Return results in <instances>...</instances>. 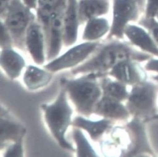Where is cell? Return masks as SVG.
I'll use <instances>...</instances> for the list:
<instances>
[{
	"label": "cell",
	"instance_id": "obj_1",
	"mask_svg": "<svg viewBox=\"0 0 158 157\" xmlns=\"http://www.w3.org/2000/svg\"><path fill=\"white\" fill-rule=\"evenodd\" d=\"M152 57L146 52L138 50L129 44L114 41L98 49L96 54L87 61L73 68V75L95 74L102 77L119 62L133 60L139 62H146Z\"/></svg>",
	"mask_w": 158,
	"mask_h": 157
},
{
	"label": "cell",
	"instance_id": "obj_2",
	"mask_svg": "<svg viewBox=\"0 0 158 157\" xmlns=\"http://www.w3.org/2000/svg\"><path fill=\"white\" fill-rule=\"evenodd\" d=\"M98 78L95 74H88L75 79L62 78L60 81L61 87L67 92L77 112L85 117L93 114L96 104L102 96L101 84L97 81Z\"/></svg>",
	"mask_w": 158,
	"mask_h": 157
},
{
	"label": "cell",
	"instance_id": "obj_3",
	"mask_svg": "<svg viewBox=\"0 0 158 157\" xmlns=\"http://www.w3.org/2000/svg\"><path fill=\"white\" fill-rule=\"evenodd\" d=\"M67 95L66 91L61 87L56 100L50 104L43 103L41 105V108L52 137L61 148L73 151H75L74 148L66 139L67 130L72 125L73 114Z\"/></svg>",
	"mask_w": 158,
	"mask_h": 157
},
{
	"label": "cell",
	"instance_id": "obj_4",
	"mask_svg": "<svg viewBox=\"0 0 158 157\" xmlns=\"http://www.w3.org/2000/svg\"><path fill=\"white\" fill-rule=\"evenodd\" d=\"M157 100L158 81L146 79L132 86L126 106L131 116L145 122L157 115Z\"/></svg>",
	"mask_w": 158,
	"mask_h": 157
},
{
	"label": "cell",
	"instance_id": "obj_5",
	"mask_svg": "<svg viewBox=\"0 0 158 157\" xmlns=\"http://www.w3.org/2000/svg\"><path fill=\"white\" fill-rule=\"evenodd\" d=\"M36 19V12L21 0H11L5 13L1 16L13 40L14 46L24 50L25 36L30 24Z\"/></svg>",
	"mask_w": 158,
	"mask_h": 157
},
{
	"label": "cell",
	"instance_id": "obj_6",
	"mask_svg": "<svg viewBox=\"0 0 158 157\" xmlns=\"http://www.w3.org/2000/svg\"><path fill=\"white\" fill-rule=\"evenodd\" d=\"M111 11V29L107 39H123L126 26L138 22L143 14L137 0H112Z\"/></svg>",
	"mask_w": 158,
	"mask_h": 157
},
{
	"label": "cell",
	"instance_id": "obj_7",
	"mask_svg": "<svg viewBox=\"0 0 158 157\" xmlns=\"http://www.w3.org/2000/svg\"><path fill=\"white\" fill-rule=\"evenodd\" d=\"M99 46L98 42L86 41L73 47L61 56L49 61L44 66V67L52 73L69 68H74L94 53L96 50H98Z\"/></svg>",
	"mask_w": 158,
	"mask_h": 157
},
{
	"label": "cell",
	"instance_id": "obj_8",
	"mask_svg": "<svg viewBox=\"0 0 158 157\" xmlns=\"http://www.w3.org/2000/svg\"><path fill=\"white\" fill-rule=\"evenodd\" d=\"M66 3L67 2L61 5L55 11L45 33L46 61L49 62L57 58L64 44L63 15Z\"/></svg>",
	"mask_w": 158,
	"mask_h": 157
},
{
	"label": "cell",
	"instance_id": "obj_9",
	"mask_svg": "<svg viewBox=\"0 0 158 157\" xmlns=\"http://www.w3.org/2000/svg\"><path fill=\"white\" fill-rule=\"evenodd\" d=\"M142 120L133 117L126 125L129 136L131 140L130 145L127 149L122 155L126 156L154 155Z\"/></svg>",
	"mask_w": 158,
	"mask_h": 157
},
{
	"label": "cell",
	"instance_id": "obj_10",
	"mask_svg": "<svg viewBox=\"0 0 158 157\" xmlns=\"http://www.w3.org/2000/svg\"><path fill=\"white\" fill-rule=\"evenodd\" d=\"M25 46L36 64L43 65L45 62L46 35L43 26L37 19L30 24L26 32Z\"/></svg>",
	"mask_w": 158,
	"mask_h": 157
},
{
	"label": "cell",
	"instance_id": "obj_11",
	"mask_svg": "<svg viewBox=\"0 0 158 157\" xmlns=\"http://www.w3.org/2000/svg\"><path fill=\"white\" fill-rule=\"evenodd\" d=\"M124 36L139 50L158 58V46L154 41L149 32L139 24L130 23L126 26Z\"/></svg>",
	"mask_w": 158,
	"mask_h": 157
},
{
	"label": "cell",
	"instance_id": "obj_12",
	"mask_svg": "<svg viewBox=\"0 0 158 157\" xmlns=\"http://www.w3.org/2000/svg\"><path fill=\"white\" fill-rule=\"evenodd\" d=\"M138 62L133 60L121 61L112 68L108 74L126 86H133L147 79L146 70H143Z\"/></svg>",
	"mask_w": 158,
	"mask_h": 157
},
{
	"label": "cell",
	"instance_id": "obj_13",
	"mask_svg": "<svg viewBox=\"0 0 158 157\" xmlns=\"http://www.w3.org/2000/svg\"><path fill=\"white\" fill-rule=\"evenodd\" d=\"M81 24L77 0H68L63 15V44L65 46H72L77 41Z\"/></svg>",
	"mask_w": 158,
	"mask_h": 157
},
{
	"label": "cell",
	"instance_id": "obj_14",
	"mask_svg": "<svg viewBox=\"0 0 158 157\" xmlns=\"http://www.w3.org/2000/svg\"><path fill=\"white\" fill-rule=\"evenodd\" d=\"M93 113L111 120H127L131 116L122 102L102 95L94 108Z\"/></svg>",
	"mask_w": 158,
	"mask_h": 157
},
{
	"label": "cell",
	"instance_id": "obj_15",
	"mask_svg": "<svg viewBox=\"0 0 158 157\" xmlns=\"http://www.w3.org/2000/svg\"><path fill=\"white\" fill-rule=\"evenodd\" d=\"M1 139L0 146L3 149L10 143L24 138L26 129L19 122L13 119L3 107L1 106Z\"/></svg>",
	"mask_w": 158,
	"mask_h": 157
},
{
	"label": "cell",
	"instance_id": "obj_16",
	"mask_svg": "<svg viewBox=\"0 0 158 157\" xmlns=\"http://www.w3.org/2000/svg\"><path fill=\"white\" fill-rule=\"evenodd\" d=\"M79 17L81 24L88 20L106 16L111 11L112 0H77Z\"/></svg>",
	"mask_w": 158,
	"mask_h": 157
},
{
	"label": "cell",
	"instance_id": "obj_17",
	"mask_svg": "<svg viewBox=\"0 0 158 157\" xmlns=\"http://www.w3.org/2000/svg\"><path fill=\"white\" fill-rule=\"evenodd\" d=\"M0 66L11 79L19 77L25 66L23 58L13 48L3 49L0 54Z\"/></svg>",
	"mask_w": 158,
	"mask_h": 157
},
{
	"label": "cell",
	"instance_id": "obj_18",
	"mask_svg": "<svg viewBox=\"0 0 158 157\" xmlns=\"http://www.w3.org/2000/svg\"><path fill=\"white\" fill-rule=\"evenodd\" d=\"M72 125L85 130L92 140L97 142L112 127V122L111 120L104 118L98 121H92L83 117H76L72 121Z\"/></svg>",
	"mask_w": 158,
	"mask_h": 157
},
{
	"label": "cell",
	"instance_id": "obj_19",
	"mask_svg": "<svg viewBox=\"0 0 158 157\" xmlns=\"http://www.w3.org/2000/svg\"><path fill=\"white\" fill-rule=\"evenodd\" d=\"M52 78V72L30 65L26 69L23 82L29 90L36 91L48 86Z\"/></svg>",
	"mask_w": 158,
	"mask_h": 157
},
{
	"label": "cell",
	"instance_id": "obj_20",
	"mask_svg": "<svg viewBox=\"0 0 158 157\" xmlns=\"http://www.w3.org/2000/svg\"><path fill=\"white\" fill-rule=\"evenodd\" d=\"M82 39L85 41H96L110 31L111 24L106 16L94 18L85 23Z\"/></svg>",
	"mask_w": 158,
	"mask_h": 157
},
{
	"label": "cell",
	"instance_id": "obj_21",
	"mask_svg": "<svg viewBox=\"0 0 158 157\" xmlns=\"http://www.w3.org/2000/svg\"><path fill=\"white\" fill-rule=\"evenodd\" d=\"M66 2L67 0H38L35 10L36 19L43 26L45 33L52 14L61 5Z\"/></svg>",
	"mask_w": 158,
	"mask_h": 157
},
{
	"label": "cell",
	"instance_id": "obj_22",
	"mask_svg": "<svg viewBox=\"0 0 158 157\" xmlns=\"http://www.w3.org/2000/svg\"><path fill=\"white\" fill-rule=\"evenodd\" d=\"M101 87L102 91V95L109 97L117 100L126 101L129 94L127 89V86L116 80L113 81L110 78L105 75L102 77Z\"/></svg>",
	"mask_w": 158,
	"mask_h": 157
},
{
	"label": "cell",
	"instance_id": "obj_23",
	"mask_svg": "<svg viewBox=\"0 0 158 157\" xmlns=\"http://www.w3.org/2000/svg\"><path fill=\"white\" fill-rule=\"evenodd\" d=\"M73 137L76 145V151L77 156H98L82 132L81 128L74 127Z\"/></svg>",
	"mask_w": 158,
	"mask_h": 157
},
{
	"label": "cell",
	"instance_id": "obj_24",
	"mask_svg": "<svg viewBox=\"0 0 158 157\" xmlns=\"http://www.w3.org/2000/svg\"><path fill=\"white\" fill-rule=\"evenodd\" d=\"M146 28L151 34L158 46V21L156 18H146L141 17L137 22Z\"/></svg>",
	"mask_w": 158,
	"mask_h": 157
},
{
	"label": "cell",
	"instance_id": "obj_25",
	"mask_svg": "<svg viewBox=\"0 0 158 157\" xmlns=\"http://www.w3.org/2000/svg\"><path fill=\"white\" fill-rule=\"evenodd\" d=\"M0 31H1V33H0L1 34V38H0L1 49L12 48V46H14L13 40L5 24L2 21L0 22Z\"/></svg>",
	"mask_w": 158,
	"mask_h": 157
},
{
	"label": "cell",
	"instance_id": "obj_26",
	"mask_svg": "<svg viewBox=\"0 0 158 157\" xmlns=\"http://www.w3.org/2000/svg\"><path fill=\"white\" fill-rule=\"evenodd\" d=\"M23 138L12 143L6 148L4 156H23Z\"/></svg>",
	"mask_w": 158,
	"mask_h": 157
},
{
	"label": "cell",
	"instance_id": "obj_27",
	"mask_svg": "<svg viewBox=\"0 0 158 157\" xmlns=\"http://www.w3.org/2000/svg\"><path fill=\"white\" fill-rule=\"evenodd\" d=\"M158 14V0H146L143 16L146 18H156Z\"/></svg>",
	"mask_w": 158,
	"mask_h": 157
},
{
	"label": "cell",
	"instance_id": "obj_28",
	"mask_svg": "<svg viewBox=\"0 0 158 157\" xmlns=\"http://www.w3.org/2000/svg\"><path fill=\"white\" fill-rule=\"evenodd\" d=\"M146 71L155 73L157 74L158 78V58H151L148 61H146L144 67Z\"/></svg>",
	"mask_w": 158,
	"mask_h": 157
},
{
	"label": "cell",
	"instance_id": "obj_29",
	"mask_svg": "<svg viewBox=\"0 0 158 157\" xmlns=\"http://www.w3.org/2000/svg\"><path fill=\"white\" fill-rule=\"evenodd\" d=\"M11 0H0V17L6 12Z\"/></svg>",
	"mask_w": 158,
	"mask_h": 157
},
{
	"label": "cell",
	"instance_id": "obj_30",
	"mask_svg": "<svg viewBox=\"0 0 158 157\" xmlns=\"http://www.w3.org/2000/svg\"><path fill=\"white\" fill-rule=\"evenodd\" d=\"M21 1L28 6H29L30 8H31L35 11L36 5H37L38 0H21Z\"/></svg>",
	"mask_w": 158,
	"mask_h": 157
},
{
	"label": "cell",
	"instance_id": "obj_31",
	"mask_svg": "<svg viewBox=\"0 0 158 157\" xmlns=\"http://www.w3.org/2000/svg\"><path fill=\"white\" fill-rule=\"evenodd\" d=\"M137 2H138V3H139L140 7L141 8V9H142V10H143V11L146 0H137Z\"/></svg>",
	"mask_w": 158,
	"mask_h": 157
},
{
	"label": "cell",
	"instance_id": "obj_32",
	"mask_svg": "<svg viewBox=\"0 0 158 157\" xmlns=\"http://www.w3.org/2000/svg\"><path fill=\"white\" fill-rule=\"evenodd\" d=\"M153 79H154V80H156V81H158V78H157V77H153Z\"/></svg>",
	"mask_w": 158,
	"mask_h": 157
},
{
	"label": "cell",
	"instance_id": "obj_33",
	"mask_svg": "<svg viewBox=\"0 0 158 157\" xmlns=\"http://www.w3.org/2000/svg\"><path fill=\"white\" fill-rule=\"evenodd\" d=\"M154 120H158V114H157V115L156 116V117L154 118Z\"/></svg>",
	"mask_w": 158,
	"mask_h": 157
},
{
	"label": "cell",
	"instance_id": "obj_34",
	"mask_svg": "<svg viewBox=\"0 0 158 157\" xmlns=\"http://www.w3.org/2000/svg\"><path fill=\"white\" fill-rule=\"evenodd\" d=\"M156 19L157 20V21H158V14H157V15L156 16Z\"/></svg>",
	"mask_w": 158,
	"mask_h": 157
}]
</instances>
